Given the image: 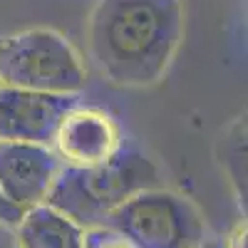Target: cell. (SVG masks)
Here are the masks:
<instances>
[{
  "label": "cell",
  "instance_id": "1",
  "mask_svg": "<svg viewBox=\"0 0 248 248\" xmlns=\"http://www.w3.org/2000/svg\"><path fill=\"white\" fill-rule=\"evenodd\" d=\"M181 35V0H97L87 25L94 65L119 87L156 85L171 65Z\"/></svg>",
  "mask_w": 248,
  "mask_h": 248
},
{
  "label": "cell",
  "instance_id": "2",
  "mask_svg": "<svg viewBox=\"0 0 248 248\" xmlns=\"http://www.w3.org/2000/svg\"><path fill=\"white\" fill-rule=\"evenodd\" d=\"M159 169L147 154L122 147L102 167H62L45 203L87 231L102 226L134 194L159 186Z\"/></svg>",
  "mask_w": 248,
  "mask_h": 248
},
{
  "label": "cell",
  "instance_id": "3",
  "mask_svg": "<svg viewBox=\"0 0 248 248\" xmlns=\"http://www.w3.org/2000/svg\"><path fill=\"white\" fill-rule=\"evenodd\" d=\"M0 85L40 94H79L87 72L65 35L32 28L0 40Z\"/></svg>",
  "mask_w": 248,
  "mask_h": 248
},
{
  "label": "cell",
  "instance_id": "4",
  "mask_svg": "<svg viewBox=\"0 0 248 248\" xmlns=\"http://www.w3.org/2000/svg\"><path fill=\"white\" fill-rule=\"evenodd\" d=\"M102 226L134 248H201L206 238V223L194 201L161 186L134 194Z\"/></svg>",
  "mask_w": 248,
  "mask_h": 248
},
{
  "label": "cell",
  "instance_id": "5",
  "mask_svg": "<svg viewBox=\"0 0 248 248\" xmlns=\"http://www.w3.org/2000/svg\"><path fill=\"white\" fill-rule=\"evenodd\" d=\"M79 105V94H40L0 85V141L52 147L62 117Z\"/></svg>",
  "mask_w": 248,
  "mask_h": 248
},
{
  "label": "cell",
  "instance_id": "6",
  "mask_svg": "<svg viewBox=\"0 0 248 248\" xmlns=\"http://www.w3.org/2000/svg\"><path fill=\"white\" fill-rule=\"evenodd\" d=\"M62 167L94 169L122 149V134L112 114L77 105L62 117L50 147Z\"/></svg>",
  "mask_w": 248,
  "mask_h": 248
},
{
  "label": "cell",
  "instance_id": "7",
  "mask_svg": "<svg viewBox=\"0 0 248 248\" xmlns=\"http://www.w3.org/2000/svg\"><path fill=\"white\" fill-rule=\"evenodd\" d=\"M62 169L50 147L20 141H0V191L17 209L43 206Z\"/></svg>",
  "mask_w": 248,
  "mask_h": 248
},
{
  "label": "cell",
  "instance_id": "8",
  "mask_svg": "<svg viewBox=\"0 0 248 248\" xmlns=\"http://www.w3.org/2000/svg\"><path fill=\"white\" fill-rule=\"evenodd\" d=\"M15 229L20 248H85V229L47 203L25 211Z\"/></svg>",
  "mask_w": 248,
  "mask_h": 248
},
{
  "label": "cell",
  "instance_id": "9",
  "mask_svg": "<svg viewBox=\"0 0 248 248\" xmlns=\"http://www.w3.org/2000/svg\"><path fill=\"white\" fill-rule=\"evenodd\" d=\"M246 124L233 122V127L221 137L223 141V154H221V167L229 174V181L233 184L238 201L246 206Z\"/></svg>",
  "mask_w": 248,
  "mask_h": 248
},
{
  "label": "cell",
  "instance_id": "10",
  "mask_svg": "<svg viewBox=\"0 0 248 248\" xmlns=\"http://www.w3.org/2000/svg\"><path fill=\"white\" fill-rule=\"evenodd\" d=\"M85 248H134V246L117 231L97 226V229L85 231Z\"/></svg>",
  "mask_w": 248,
  "mask_h": 248
},
{
  "label": "cell",
  "instance_id": "11",
  "mask_svg": "<svg viewBox=\"0 0 248 248\" xmlns=\"http://www.w3.org/2000/svg\"><path fill=\"white\" fill-rule=\"evenodd\" d=\"M23 216H25V211L23 209H17L15 203H10L8 199H5V194L0 191V223H5V226H15L23 221Z\"/></svg>",
  "mask_w": 248,
  "mask_h": 248
},
{
  "label": "cell",
  "instance_id": "12",
  "mask_svg": "<svg viewBox=\"0 0 248 248\" xmlns=\"http://www.w3.org/2000/svg\"><path fill=\"white\" fill-rule=\"evenodd\" d=\"M226 248H246V221L236 223V229L229 233V241H226Z\"/></svg>",
  "mask_w": 248,
  "mask_h": 248
}]
</instances>
